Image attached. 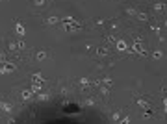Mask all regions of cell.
<instances>
[{
    "mask_svg": "<svg viewBox=\"0 0 167 124\" xmlns=\"http://www.w3.org/2000/svg\"><path fill=\"white\" fill-rule=\"evenodd\" d=\"M128 52H134V54H139L141 58H147L149 56V50L143 46V39H139V37H136L134 41H132V48Z\"/></svg>",
    "mask_w": 167,
    "mask_h": 124,
    "instance_id": "cell-1",
    "label": "cell"
},
{
    "mask_svg": "<svg viewBox=\"0 0 167 124\" xmlns=\"http://www.w3.org/2000/svg\"><path fill=\"white\" fill-rule=\"evenodd\" d=\"M63 32H67V33H74V32H80L82 30V24L78 22V20H71V22H61V26H60Z\"/></svg>",
    "mask_w": 167,
    "mask_h": 124,
    "instance_id": "cell-2",
    "label": "cell"
},
{
    "mask_svg": "<svg viewBox=\"0 0 167 124\" xmlns=\"http://www.w3.org/2000/svg\"><path fill=\"white\" fill-rule=\"evenodd\" d=\"M17 71V65L15 63H9V61H4L2 65H0V74H11Z\"/></svg>",
    "mask_w": 167,
    "mask_h": 124,
    "instance_id": "cell-3",
    "label": "cell"
},
{
    "mask_svg": "<svg viewBox=\"0 0 167 124\" xmlns=\"http://www.w3.org/2000/svg\"><path fill=\"white\" fill-rule=\"evenodd\" d=\"M78 85H80V89L82 91H87L89 87H93V80H89V78H78Z\"/></svg>",
    "mask_w": 167,
    "mask_h": 124,
    "instance_id": "cell-4",
    "label": "cell"
},
{
    "mask_svg": "<svg viewBox=\"0 0 167 124\" xmlns=\"http://www.w3.org/2000/svg\"><path fill=\"white\" fill-rule=\"evenodd\" d=\"M13 30H15V33L19 37H24L26 35V28H24V24L23 22H19V20H15V24H13Z\"/></svg>",
    "mask_w": 167,
    "mask_h": 124,
    "instance_id": "cell-5",
    "label": "cell"
},
{
    "mask_svg": "<svg viewBox=\"0 0 167 124\" xmlns=\"http://www.w3.org/2000/svg\"><path fill=\"white\" fill-rule=\"evenodd\" d=\"M115 48L119 52H128V45H126V41H123V39H117L115 41Z\"/></svg>",
    "mask_w": 167,
    "mask_h": 124,
    "instance_id": "cell-6",
    "label": "cell"
},
{
    "mask_svg": "<svg viewBox=\"0 0 167 124\" xmlns=\"http://www.w3.org/2000/svg\"><path fill=\"white\" fill-rule=\"evenodd\" d=\"M8 48H9V52H13V54H19V50H20L19 43L13 41V39H8Z\"/></svg>",
    "mask_w": 167,
    "mask_h": 124,
    "instance_id": "cell-7",
    "label": "cell"
},
{
    "mask_svg": "<svg viewBox=\"0 0 167 124\" xmlns=\"http://www.w3.org/2000/svg\"><path fill=\"white\" fill-rule=\"evenodd\" d=\"M152 11H156V13H163V11H167V4H165V2H156L154 6H152Z\"/></svg>",
    "mask_w": 167,
    "mask_h": 124,
    "instance_id": "cell-8",
    "label": "cell"
},
{
    "mask_svg": "<svg viewBox=\"0 0 167 124\" xmlns=\"http://www.w3.org/2000/svg\"><path fill=\"white\" fill-rule=\"evenodd\" d=\"M108 46H104V45H100V46H97V56L99 58H106L108 56Z\"/></svg>",
    "mask_w": 167,
    "mask_h": 124,
    "instance_id": "cell-9",
    "label": "cell"
},
{
    "mask_svg": "<svg viewBox=\"0 0 167 124\" xmlns=\"http://www.w3.org/2000/svg\"><path fill=\"white\" fill-rule=\"evenodd\" d=\"M136 19L141 20V22H149V13L147 11H137L136 13Z\"/></svg>",
    "mask_w": 167,
    "mask_h": 124,
    "instance_id": "cell-10",
    "label": "cell"
},
{
    "mask_svg": "<svg viewBox=\"0 0 167 124\" xmlns=\"http://www.w3.org/2000/svg\"><path fill=\"white\" fill-rule=\"evenodd\" d=\"M61 22V19L60 17H48L46 20H45V24L46 26H54V24H60Z\"/></svg>",
    "mask_w": 167,
    "mask_h": 124,
    "instance_id": "cell-11",
    "label": "cell"
},
{
    "mask_svg": "<svg viewBox=\"0 0 167 124\" xmlns=\"http://www.w3.org/2000/svg\"><path fill=\"white\" fill-rule=\"evenodd\" d=\"M30 89H32L33 94H37V93H41V89H43V84H39V81H33Z\"/></svg>",
    "mask_w": 167,
    "mask_h": 124,
    "instance_id": "cell-12",
    "label": "cell"
},
{
    "mask_svg": "<svg viewBox=\"0 0 167 124\" xmlns=\"http://www.w3.org/2000/svg\"><path fill=\"white\" fill-rule=\"evenodd\" d=\"M32 89H24V91H20V98H23V100H30L32 98Z\"/></svg>",
    "mask_w": 167,
    "mask_h": 124,
    "instance_id": "cell-13",
    "label": "cell"
},
{
    "mask_svg": "<svg viewBox=\"0 0 167 124\" xmlns=\"http://www.w3.org/2000/svg\"><path fill=\"white\" fill-rule=\"evenodd\" d=\"M0 109H2L6 115H11V106L8 104V102H0Z\"/></svg>",
    "mask_w": 167,
    "mask_h": 124,
    "instance_id": "cell-14",
    "label": "cell"
},
{
    "mask_svg": "<svg viewBox=\"0 0 167 124\" xmlns=\"http://www.w3.org/2000/svg\"><path fill=\"white\" fill-rule=\"evenodd\" d=\"M37 100H39V102L50 100V93H37Z\"/></svg>",
    "mask_w": 167,
    "mask_h": 124,
    "instance_id": "cell-15",
    "label": "cell"
},
{
    "mask_svg": "<svg viewBox=\"0 0 167 124\" xmlns=\"http://www.w3.org/2000/svg\"><path fill=\"white\" fill-rule=\"evenodd\" d=\"M46 58H48V54H46L45 50H39V52L36 54V59H37V61H45Z\"/></svg>",
    "mask_w": 167,
    "mask_h": 124,
    "instance_id": "cell-16",
    "label": "cell"
},
{
    "mask_svg": "<svg viewBox=\"0 0 167 124\" xmlns=\"http://www.w3.org/2000/svg\"><path fill=\"white\" fill-rule=\"evenodd\" d=\"M136 102H137V106H141L143 109H149L150 107V104H149L147 100H143V98H136Z\"/></svg>",
    "mask_w": 167,
    "mask_h": 124,
    "instance_id": "cell-17",
    "label": "cell"
},
{
    "mask_svg": "<svg viewBox=\"0 0 167 124\" xmlns=\"http://www.w3.org/2000/svg\"><path fill=\"white\" fill-rule=\"evenodd\" d=\"M104 41H106L108 45H115V41H117V37H115V35H106V37H104Z\"/></svg>",
    "mask_w": 167,
    "mask_h": 124,
    "instance_id": "cell-18",
    "label": "cell"
},
{
    "mask_svg": "<svg viewBox=\"0 0 167 124\" xmlns=\"http://www.w3.org/2000/svg\"><path fill=\"white\" fill-rule=\"evenodd\" d=\"M162 58H163L162 50H154V52H152V59H162Z\"/></svg>",
    "mask_w": 167,
    "mask_h": 124,
    "instance_id": "cell-19",
    "label": "cell"
},
{
    "mask_svg": "<svg viewBox=\"0 0 167 124\" xmlns=\"http://www.w3.org/2000/svg\"><path fill=\"white\" fill-rule=\"evenodd\" d=\"M150 30H152V32H154V33H156V35H162V28H160V26H158V24H152V26H150Z\"/></svg>",
    "mask_w": 167,
    "mask_h": 124,
    "instance_id": "cell-20",
    "label": "cell"
},
{
    "mask_svg": "<svg viewBox=\"0 0 167 124\" xmlns=\"http://www.w3.org/2000/svg\"><path fill=\"white\" fill-rule=\"evenodd\" d=\"M33 80H36V81H39V84H45V80H43V76H41L39 72H36V74H33Z\"/></svg>",
    "mask_w": 167,
    "mask_h": 124,
    "instance_id": "cell-21",
    "label": "cell"
},
{
    "mask_svg": "<svg viewBox=\"0 0 167 124\" xmlns=\"http://www.w3.org/2000/svg\"><path fill=\"white\" fill-rule=\"evenodd\" d=\"M33 6H37V8H41V6H45L46 4V0H32Z\"/></svg>",
    "mask_w": 167,
    "mask_h": 124,
    "instance_id": "cell-22",
    "label": "cell"
},
{
    "mask_svg": "<svg viewBox=\"0 0 167 124\" xmlns=\"http://www.w3.org/2000/svg\"><path fill=\"white\" fill-rule=\"evenodd\" d=\"M111 120H113V122H121V113H113V115H111Z\"/></svg>",
    "mask_w": 167,
    "mask_h": 124,
    "instance_id": "cell-23",
    "label": "cell"
},
{
    "mask_svg": "<svg viewBox=\"0 0 167 124\" xmlns=\"http://www.w3.org/2000/svg\"><path fill=\"white\" fill-rule=\"evenodd\" d=\"M102 84H104V85H108V87H110L111 84H113V80H111V78H108V76H106V78H102Z\"/></svg>",
    "mask_w": 167,
    "mask_h": 124,
    "instance_id": "cell-24",
    "label": "cell"
},
{
    "mask_svg": "<svg viewBox=\"0 0 167 124\" xmlns=\"http://www.w3.org/2000/svg\"><path fill=\"white\" fill-rule=\"evenodd\" d=\"M143 117H145V119H150V117H152V109H150V107H149V109H145Z\"/></svg>",
    "mask_w": 167,
    "mask_h": 124,
    "instance_id": "cell-25",
    "label": "cell"
},
{
    "mask_svg": "<svg viewBox=\"0 0 167 124\" xmlns=\"http://www.w3.org/2000/svg\"><path fill=\"white\" fill-rule=\"evenodd\" d=\"M71 20H74V17H71V15H65L63 19H61V22H71Z\"/></svg>",
    "mask_w": 167,
    "mask_h": 124,
    "instance_id": "cell-26",
    "label": "cell"
},
{
    "mask_svg": "<svg viewBox=\"0 0 167 124\" xmlns=\"http://www.w3.org/2000/svg\"><path fill=\"white\" fill-rule=\"evenodd\" d=\"M84 104H86V106H95V98H86Z\"/></svg>",
    "mask_w": 167,
    "mask_h": 124,
    "instance_id": "cell-27",
    "label": "cell"
},
{
    "mask_svg": "<svg viewBox=\"0 0 167 124\" xmlns=\"http://www.w3.org/2000/svg\"><path fill=\"white\" fill-rule=\"evenodd\" d=\"M162 102H163V113L167 115V96H163V100H162Z\"/></svg>",
    "mask_w": 167,
    "mask_h": 124,
    "instance_id": "cell-28",
    "label": "cell"
},
{
    "mask_svg": "<svg viewBox=\"0 0 167 124\" xmlns=\"http://www.w3.org/2000/svg\"><path fill=\"white\" fill-rule=\"evenodd\" d=\"M126 13H128V15H134V17H136V13H137V11H136L134 8H128V9H126Z\"/></svg>",
    "mask_w": 167,
    "mask_h": 124,
    "instance_id": "cell-29",
    "label": "cell"
},
{
    "mask_svg": "<svg viewBox=\"0 0 167 124\" xmlns=\"http://www.w3.org/2000/svg\"><path fill=\"white\" fill-rule=\"evenodd\" d=\"M121 122H124V124L130 122V117H121Z\"/></svg>",
    "mask_w": 167,
    "mask_h": 124,
    "instance_id": "cell-30",
    "label": "cell"
},
{
    "mask_svg": "<svg viewBox=\"0 0 167 124\" xmlns=\"http://www.w3.org/2000/svg\"><path fill=\"white\" fill-rule=\"evenodd\" d=\"M162 93H163V96H167V87H165V85L162 87Z\"/></svg>",
    "mask_w": 167,
    "mask_h": 124,
    "instance_id": "cell-31",
    "label": "cell"
},
{
    "mask_svg": "<svg viewBox=\"0 0 167 124\" xmlns=\"http://www.w3.org/2000/svg\"><path fill=\"white\" fill-rule=\"evenodd\" d=\"M163 26H165V28H167V19H165V20H163Z\"/></svg>",
    "mask_w": 167,
    "mask_h": 124,
    "instance_id": "cell-32",
    "label": "cell"
},
{
    "mask_svg": "<svg viewBox=\"0 0 167 124\" xmlns=\"http://www.w3.org/2000/svg\"><path fill=\"white\" fill-rule=\"evenodd\" d=\"M0 2H6V0H0Z\"/></svg>",
    "mask_w": 167,
    "mask_h": 124,
    "instance_id": "cell-33",
    "label": "cell"
}]
</instances>
